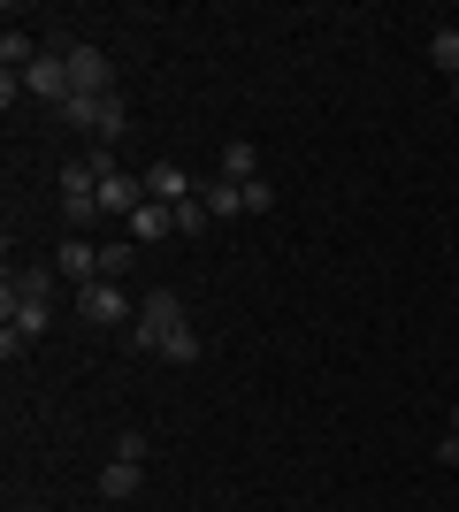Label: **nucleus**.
<instances>
[{
	"mask_svg": "<svg viewBox=\"0 0 459 512\" xmlns=\"http://www.w3.org/2000/svg\"><path fill=\"white\" fill-rule=\"evenodd\" d=\"M54 115H62L69 130H85L92 146H115V138H123V123H131V115H123V100H115V92H69V100L54 107Z\"/></svg>",
	"mask_w": 459,
	"mask_h": 512,
	"instance_id": "obj_1",
	"label": "nucleus"
},
{
	"mask_svg": "<svg viewBox=\"0 0 459 512\" xmlns=\"http://www.w3.org/2000/svg\"><path fill=\"white\" fill-rule=\"evenodd\" d=\"M0 314H8V329H0V360H23V352L46 337L54 306H46V299H0Z\"/></svg>",
	"mask_w": 459,
	"mask_h": 512,
	"instance_id": "obj_2",
	"label": "nucleus"
},
{
	"mask_svg": "<svg viewBox=\"0 0 459 512\" xmlns=\"http://www.w3.org/2000/svg\"><path fill=\"white\" fill-rule=\"evenodd\" d=\"M77 321H92V329H115V321H138V306L123 299V283H77Z\"/></svg>",
	"mask_w": 459,
	"mask_h": 512,
	"instance_id": "obj_3",
	"label": "nucleus"
},
{
	"mask_svg": "<svg viewBox=\"0 0 459 512\" xmlns=\"http://www.w3.org/2000/svg\"><path fill=\"white\" fill-rule=\"evenodd\" d=\"M62 62H69V85L77 92H115V69H108V54H100V46H62Z\"/></svg>",
	"mask_w": 459,
	"mask_h": 512,
	"instance_id": "obj_4",
	"label": "nucleus"
},
{
	"mask_svg": "<svg viewBox=\"0 0 459 512\" xmlns=\"http://www.w3.org/2000/svg\"><path fill=\"white\" fill-rule=\"evenodd\" d=\"M23 92H31V100H46V107H62L69 92H77V85H69V62H62V54H39V62L23 69Z\"/></svg>",
	"mask_w": 459,
	"mask_h": 512,
	"instance_id": "obj_5",
	"label": "nucleus"
},
{
	"mask_svg": "<svg viewBox=\"0 0 459 512\" xmlns=\"http://www.w3.org/2000/svg\"><path fill=\"white\" fill-rule=\"evenodd\" d=\"M54 283H62V268H8L0 299H46V306H54Z\"/></svg>",
	"mask_w": 459,
	"mask_h": 512,
	"instance_id": "obj_6",
	"label": "nucleus"
},
{
	"mask_svg": "<svg viewBox=\"0 0 459 512\" xmlns=\"http://www.w3.org/2000/svg\"><path fill=\"white\" fill-rule=\"evenodd\" d=\"M138 321H146L153 337H169V329H184V299H176V291H146V299H138Z\"/></svg>",
	"mask_w": 459,
	"mask_h": 512,
	"instance_id": "obj_7",
	"label": "nucleus"
},
{
	"mask_svg": "<svg viewBox=\"0 0 459 512\" xmlns=\"http://www.w3.org/2000/svg\"><path fill=\"white\" fill-rule=\"evenodd\" d=\"M138 482H146V459H108V467H100V497H108V505L138 497Z\"/></svg>",
	"mask_w": 459,
	"mask_h": 512,
	"instance_id": "obj_8",
	"label": "nucleus"
},
{
	"mask_svg": "<svg viewBox=\"0 0 459 512\" xmlns=\"http://www.w3.org/2000/svg\"><path fill=\"white\" fill-rule=\"evenodd\" d=\"M54 268H62L69 283H100V245H85V237H69L62 253H54Z\"/></svg>",
	"mask_w": 459,
	"mask_h": 512,
	"instance_id": "obj_9",
	"label": "nucleus"
},
{
	"mask_svg": "<svg viewBox=\"0 0 459 512\" xmlns=\"http://www.w3.org/2000/svg\"><path fill=\"white\" fill-rule=\"evenodd\" d=\"M146 199H161V207H176V199H192V176L176 169V161H153V169H146Z\"/></svg>",
	"mask_w": 459,
	"mask_h": 512,
	"instance_id": "obj_10",
	"label": "nucleus"
},
{
	"mask_svg": "<svg viewBox=\"0 0 459 512\" xmlns=\"http://www.w3.org/2000/svg\"><path fill=\"white\" fill-rule=\"evenodd\" d=\"M161 237H176V214L161 207V199H146V207L131 214V245H161Z\"/></svg>",
	"mask_w": 459,
	"mask_h": 512,
	"instance_id": "obj_11",
	"label": "nucleus"
},
{
	"mask_svg": "<svg viewBox=\"0 0 459 512\" xmlns=\"http://www.w3.org/2000/svg\"><path fill=\"white\" fill-rule=\"evenodd\" d=\"M31 62H39V46H31V31H16V23H8V31H0V69H8V77H23Z\"/></svg>",
	"mask_w": 459,
	"mask_h": 512,
	"instance_id": "obj_12",
	"label": "nucleus"
},
{
	"mask_svg": "<svg viewBox=\"0 0 459 512\" xmlns=\"http://www.w3.org/2000/svg\"><path fill=\"white\" fill-rule=\"evenodd\" d=\"M199 199H207V214H215V222H222V214H245V192L230 184V176H215V184H199Z\"/></svg>",
	"mask_w": 459,
	"mask_h": 512,
	"instance_id": "obj_13",
	"label": "nucleus"
},
{
	"mask_svg": "<svg viewBox=\"0 0 459 512\" xmlns=\"http://www.w3.org/2000/svg\"><path fill=\"white\" fill-rule=\"evenodd\" d=\"M222 176H230V184H253V176H261V161H253V146H245V138H230V146H222Z\"/></svg>",
	"mask_w": 459,
	"mask_h": 512,
	"instance_id": "obj_14",
	"label": "nucleus"
},
{
	"mask_svg": "<svg viewBox=\"0 0 459 512\" xmlns=\"http://www.w3.org/2000/svg\"><path fill=\"white\" fill-rule=\"evenodd\" d=\"M161 360H176V367H192V360H199V329H192V321L161 337Z\"/></svg>",
	"mask_w": 459,
	"mask_h": 512,
	"instance_id": "obj_15",
	"label": "nucleus"
},
{
	"mask_svg": "<svg viewBox=\"0 0 459 512\" xmlns=\"http://www.w3.org/2000/svg\"><path fill=\"white\" fill-rule=\"evenodd\" d=\"M169 214H176V230H184V237H199V230H207V222H215V214H207V199H199V192H192V199H176Z\"/></svg>",
	"mask_w": 459,
	"mask_h": 512,
	"instance_id": "obj_16",
	"label": "nucleus"
},
{
	"mask_svg": "<svg viewBox=\"0 0 459 512\" xmlns=\"http://www.w3.org/2000/svg\"><path fill=\"white\" fill-rule=\"evenodd\" d=\"M131 268H138V245H100V276L108 283H123Z\"/></svg>",
	"mask_w": 459,
	"mask_h": 512,
	"instance_id": "obj_17",
	"label": "nucleus"
},
{
	"mask_svg": "<svg viewBox=\"0 0 459 512\" xmlns=\"http://www.w3.org/2000/svg\"><path fill=\"white\" fill-rule=\"evenodd\" d=\"M429 62H437L444 77H459V31H452V23H444L437 39H429Z\"/></svg>",
	"mask_w": 459,
	"mask_h": 512,
	"instance_id": "obj_18",
	"label": "nucleus"
},
{
	"mask_svg": "<svg viewBox=\"0 0 459 512\" xmlns=\"http://www.w3.org/2000/svg\"><path fill=\"white\" fill-rule=\"evenodd\" d=\"M238 192H245V214H268V207H276V184H268V176H253V184H238Z\"/></svg>",
	"mask_w": 459,
	"mask_h": 512,
	"instance_id": "obj_19",
	"label": "nucleus"
},
{
	"mask_svg": "<svg viewBox=\"0 0 459 512\" xmlns=\"http://www.w3.org/2000/svg\"><path fill=\"white\" fill-rule=\"evenodd\" d=\"M437 459H444V467H459V436H444V444H437Z\"/></svg>",
	"mask_w": 459,
	"mask_h": 512,
	"instance_id": "obj_20",
	"label": "nucleus"
},
{
	"mask_svg": "<svg viewBox=\"0 0 459 512\" xmlns=\"http://www.w3.org/2000/svg\"><path fill=\"white\" fill-rule=\"evenodd\" d=\"M444 92H452V100H459V77H444Z\"/></svg>",
	"mask_w": 459,
	"mask_h": 512,
	"instance_id": "obj_21",
	"label": "nucleus"
},
{
	"mask_svg": "<svg viewBox=\"0 0 459 512\" xmlns=\"http://www.w3.org/2000/svg\"><path fill=\"white\" fill-rule=\"evenodd\" d=\"M452 436H459V406H452Z\"/></svg>",
	"mask_w": 459,
	"mask_h": 512,
	"instance_id": "obj_22",
	"label": "nucleus"
}]
</instances>
